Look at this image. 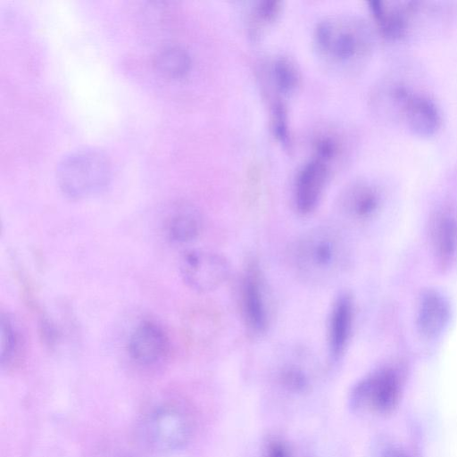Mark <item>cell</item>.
<instances>
[{
  "instance_id": "cell-13",
  "label": "cell",
  "mask_w": 457,
  "mask_h": 457,
  "mask_svg": "<svg viewBox=\"0 0 457 457\" xmlns=\"http://www.w3.org/2000/svg\"><path fill=\"white\" fill-rule=\"evenodd\" d=\"M449 305L445 297L436 291H427L421 297L417 326L419 331L426 337L439 335L449 319Z\"/></svg>"
},
{
  "instance_id": "cell-22",
  "label": "cell",
  "mask_w": 457,
  "mask_h": 457,
  "mask_svg": "<svg viewBox=\"0 0 457 457\" xmlns=\"http://www.w3.org/2000/svg\"><path fill=\"white\" fill-rule=\"evenodd\" d=\"M281 10V2L276 0H265L258 2L254 13L258 21L270 22L276 19Z\"/></svg>"
},
{
  "instance_id": "cell-12",
  "label": "cell",
  "mask_w": 457,
  "mask_h": 457,
  "mask_svg": "<svg viewBox=\"0 0 457 457\" xmlns=\"http://www.w3.org/2000/svg\"><path fill=\"white\" fill-rule=\"evenodd\" d=\"M431 239L439 262L451 264L457 256V214L448 211L437 213L431 225Z\"/></svg>"
},
{
  "instance_id": "cell-21",
  "label": "cell",
  "mask_w": 457,
  "mask_h": 457,
  "mask_svg": "<svg viewBox=\"0 0 457 457\" xmlns=\"http://www.w3.org/2000/svg\"><path fill=\"white\" fill-rule=\"evenodd\" d=\"M271 117L274 135L282 144L288 145L287 113L285 105L279 100L274 102L272 105Z\"/></svg>"
},
{
  "instance_id": "cell-15",
  "label": "cell",
  "mask_w": 457,
  "mask_h": 457,
  "mask_svg": "<svg viewBox=\"0 0 457 457\" xmlns=\"http://www.w3.org/2000/svg\"><path fill=\"white\" fill-rule=\"evenodd\" d=\"M379 205L378 192L367 185L350 187L341 198V207L348 216L356 220L371 217Z\"/></svg>"
},
{
  "instance_id": "cell-4",
  "label": "cell",
  "mask_w": 457,
  "mask_h": 457,
  "mask_svg": "<svg viewBox=\"0 0 457 457\" xmlns=\"http://www.w3.org/2000/svg\"><path fill=\"white\" fill-rule=\"evenodd\" d=\"M400 397V383L396 374L388 369L379 370L361 379L353 389L350 402L361 411L390 412Z\"/></svg>"
},
{
  "instance_id": "cell-17",
  "label": "cell",
  "mask_w": 457,
  "mask_h": 457,
  "mask_svg": "<svg viewBox=\"0 0 457 457\" xmlns=\"http://www.w3.org/2000/svg\"><path fill=\"white\" fill-rule=\"evenodd\" d=\"M369 4L381 32L386 37L395 38L404 34L406 21L402 10L388 7L386 3L380 1H371Z\"/></svg>"
},
{
  "instance_id": "cell-3",
  "label": "cell",
  "mask_w": 457,
  "mask_h": 457,
  "mask_svg": "<svg viewBox=\"0 0 457 457\" xmlns=\"http://www.w3.org/2000/svg\"><path fill=\"white\" fill-rule=\"evenodd\" d=\"M318 48L328 57L338 62L358 57L367 45L363 28L345 18H328L320 21L315 29Z\"/></svg>"
},
{
  "instance_id": "cell-9",
  "label": "cell",
  "mask_w": 457,
  "mask_h": 457,
  "mask_svg": "<svg viewBox=\"0 0 457 457\" xmlns=\"http://www.w3.org/2000/svg\"><path fill=\"white\" fill-rule=\"evenodd\" d=\"M328 177V165L313 158L307 162L297 174L295 185V206L303 214L317 206Z\"/></svg>"
},
{
  "instance_id": "cell-1",
  "label": "cell",
  "mask_w": 457,
  "mask_h": 457,
  "mask_svg": "<svg viewBox=\"0 0 457 457\" xmlns=\"http://www.w3.org/2000/svg\"><path fill=\"white\" fill-rule=\"evenodd\" d=\"M343 235L330 227H319L302 236L293 251L296 273L311 283L327 282L343 270L347 262Z\"/></svg>"
},
{
  "instance_id": "cell-2",
  "label": "cell",
  "mask_w": 457,
  "mask_h": 457,
  "mask_svg": "<svg viewBox=\"0 0 457 457\" xmlns=\"http://www.w3.org/2000/svg\"><path fill=\"white\" fill-rule=\"evenodd\" d=\"M60 190L71 199H82L103 192L112 176L111 162L100 149L84 147L66 154L56 167Z\"/></svg>"
},
{
  "instance_id": "cell-18",
  "label": "cell",
  "mask_w": 457,
  "mask_h": 457,
  "mask_svg": "<svg viewBox=\"0 0 457 457\" xmlns=\"http://www.w3.org/2000/svg\"><path fill=\"white\" fill-rule=\"evenodd\" d=\"M20 346V337L12 319L8 315H1V364L10 366L16 357Z\"/></svg>"
},
{
  "instance_id": "cell-11",
  "label": "cell",
  "mask_w": 457,
  "mask_h": 457,
  "mask_svg": "<svg viewBox=\"0 0 457 457\" xmlns=\"http://www.w3.org/2000/svg\"><path fill=\"white\" fill-rule=\"evenodd\" d=\"M353 320V305L348 294L340 295L335 301L328 322V347L333 358L345 351L350 338Z\"/></svg>"
},
{
  "instance_id": "cell-16",
  "label": "cell",
  "mask_w": 457,
  "mask_h": 457,
  "mask_svg": "<svg viewBox=\"0 0 457 457\" xmlns=\"http://www.w3.org/2000/svg\"><path fill=\"white\" fill-rule=\"evenodd\" d=\"M153 64L162 76L169 79H181L190 71L191 58L182 46L168 45L155 52Z\"/></svg>"
},
{
  "instance_id": "cell-8",
  "label": "cell",
  "mask_w": 457,
  "mask_h": 457,
  "mask_svg": "<svg viewBox=\"0 0 457 457\" xmlns=\"http://www.w3.org/2000/svg\"><path fill=\"white\" fill-rule=\"evenodd\" d=\"M128 351L137 364L152 366L162 361L168 353L169 338L159 324L144 320L132 331Z\"/></svg>"
},
{
  "instance_id": "cell-5",
  "label": "cell",
  "mask_w": 457,
  "mask_h": 457,
  "mask_svg": "<svg viewBox=\"0 0 457 457\" xmlns=\"http://www.w3.org/2000/svg\"><path fill=\"white\" fill-rule=\"evenodd\" d=\"M179 272L190 288L197 292H209L227 281L229 276V264L219 253L189 250L180 258Z\"/></svg>"
},
{
  "instance_id": "cell-24",
  "label": "cell",
  "mask_w": 457,
  "mask_h": 457,
  "mask_svg": "<svg viewBox=\"0 0 457 457\" xmlns=\"http://www.w3.org/2000/svg\"><path fill=\"white\" fill-rule=\"evenodd\" d=\"M381 457H410L405 452L399 448H388L386 449Z\"/></svg>"
},
{
  "instance_id": "cell-23",
  "label": "cell",
  "mask_w": 457,
  "mask_h": 457,
  "mask_svg": "<svg viewBox=\"0 0 457 457\" xmlns=\"http://www.w3.org/2000/svg\"><path fill=\"white\" fill-rule=\"evenodd\" d=\"M265 457H289V453L284 444L274 441L269 444Z\"/></svg>"
},
{
  "instance_id": "cell-7",
  "label": "cell",
  "mask_w": 457,
  "mask_h": 457,
  "mask_svg": "<svg viewBox=\"0 0 457 457\" xmlns=\"http://www.w3.org/2000/svg\"><path fill=\"white\" fill-rule=\"evenodd\" d=\"M241 305L247 328L256 334L264 332L269 323V312L262 277L255 262H250L245 269Z\"/></svg>"
},
{
  "instance_id": "cell-14",
  "label": "cell",
  "mask_w": 457,
  "mask_h": 457,
  "mask_svg": "<svg viewBox=\"0 0 457 457\" xmlns=\"http://www.w3.org/2000/svg\"><path fill=\"white\" fill-rule=\"evenodd\" d=\"M202 219L196 210L189 205H179L168 215L164 230L173 243H188L198 237L202 229Z\"/></svg>"
},
{
  "instance_id": "cell-6",
  "label": "cell",
  "mask_w": 457,
  "mask_h": 457,
  "mask_svg": "<svg viewBox=\"0 0 457 457\" xmlns=\"http://www.w3.org/2000/svg\"><path fill=\"white\" fill-rule=\"evenodd\" d=\"M145 436L152 447L173 451L182 447L190 436V423L185 413L173 406H162L149 414Z\"/></svg>"
},
{
  "instance_id": "cell-10",
  "label": "cell",
  "mask_w": 457,
  "mask_h": 457,
  "mask_svg": "<svg viewBox=\"0 0 457 457\" xmlns=\"http://www.w3.org/2000/svg\"><path fill=\"white\" fill-rule=\"evenodd\" d=\"M397 100L409 126L420 135L433 134L440 125V115L436 105L428 98L409 93L405 89L395 91Z\"/></svg>"
},
{
  "instance_id": "cell-19",
  "label": "cell",
  "mask_w": 457,
  "mask_h": 457,
  "mask_svg": "<svg viewBox=\"0 0 457 457\" xmlns=\"http://www.w3.org/2000/svg\"><path fill=\"white\" fill-rule=\"evenodd\" d=\"M271 77L276 88L283 94L291 93L299 83L295 63L286 57H279L273 62Z\"/></svg>"
},
{
  "instance_id": "cell-20",
  "label": "cell",
  "mask_w": 457,
  "mask_h": 457,
  "mask_svg": "<svg viewBox=\"0 0 457 457\" xmlns=\"http://www.w3.org/2000/svg\"><path fill=\"white\" fill-rule=\"evenodd\" d=\"M341 143L331 134H322L314 142L315 158L326 164L334 161L341 152Z\"/></svg>"
}]
</instances>
